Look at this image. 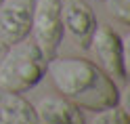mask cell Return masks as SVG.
Listing matches in <instances>:
<instances>
[{
	"mask_svg": "<svg viewBox=\"0 0 130 124\" xmlns=\"http://www.w3.org/2000/svg\"><path fill=\"white\" fill-rule=\"evenodd\" d=\"M46 74L51 76L59 95L69 99L80 109H107L120 105V86L96 63L80 57H53L46 61Z\"/></svg>",
	"mask_w": 130,
	"mask_h": 124,
	"instance_id": "obj_1",
	"label": "cell"
},
{
	"mask_svg": "<svg viewBox=\"0 0 130 124\" xmlns=\"http://www.w3.org/2000/svg\"><path fill=\"white\" fill-rule=\"evenodd\" d=\"M46 76V57L29 36L4 48L0 57V88L25 93Z\"/></svg>",
	"mask_w": 130,
	"mask_h": 124,
	"instance_id": "obj_2",
	"label": "cell"
},
{
	"mask_svg": "<svg viewBox=\"0 0 130 124\" xmlns=\"http://www.w3.org/2000/svg\"><path fill=\"white\" fill-rule=\"evenodd\" d=\"M29 36L48 59L57 57L65 36L61 19V0H34L31 2Z\"/></svg>",
	"mask_w": 130,
	"mask_h": 124,
	"instance_id": "obj_3",
	"label": "cell"
},
{
	"mask_svg": "<svg viewBox=\"0 0 130 124\" xmlns=\"http://www.w3.org/2000/svg\"><path fill=\"white\" fill-rule=\"evenodd\" d=\"M88 51L92 53L94 63L111 76L116 82H128V67H126V42L116 30L107 23H96L92 38L88 42Z\"/></svg>",
	"mask_w": 130,
	"mask_h": 124,
	"instance_id": "obj_4",
	"label": "cell"
},
{
	"mask_svg": "<svg viewBox=\"0 0 130 124\" xmlns=\"http://www.w3.org/2000/svg\"><path fill=\"white\" fill-rule=\"evenodd\" d=\"M31 2L29 0H4L0 4V44L4 48L29 36Z\"/></svg>",
	"mask_w": 130,
	"mask_h": 124,
	"instance_id": "obj_5",
	"label": "cell"
},
{
	"mask_svg": "<svg viewBox=\"0 0 130 124\" xmlns=\"http://www.w3.org/2000/svg\"><path fill=\"white\" fill-rule=\"evenodd\" d=\"M61 19L63 30L74 38V42L82 48H88V42L96 27V17L90 4L84 0H61Z\"/></svg>",
	"mask_w": 130,
	"mask_h": 124,
	"instance_id": "obj_6",
	"label": "cell"
},
{
	"mask_svg": "<svg viewBox=\"0 0 130 124\" xmlns=\"http://www.w3.org/2000/svg\"><path fill=\"white\" fill-rule=\"evenodd\" d=\"M40 124H86L84 114L63 95L42 97L34 105Z\"/></svg>",
	"mask_w": 130,
	"mask_h": 124,
	"instance_id": "obj_7",
	"label": "cell"
},
{
	"mask_svg": "<svg viewBox=\"0 0 130 124\" xmlns=\"http://www.w3.org/2000/svg\"><path fill=\"white\" fill-rule=\"evenodd\" d=\"M0 124H40L36 109L21 93L0 88Z\"/></svg>",
	"mask_w": 130,
	"mask_h": 124,
	"instance_id": "obj_8",
	"label": "cell"
},
{
	"mask_svg": "<svg viewBox=\"0 0 130 124\" xmlns=\"http://www.w3.org/2000/svg\"><path fill=\"white\" fill-rule=\"evenodd\" d=\"M88 124H130V116L124 107L113 105V107H107V109H99Z\"/></svg>",
	"mask_w": 130,
	"mask_h": 124,
	"instance_id": "obj_9",
	"label": "cell"
},
{
	"mask_svg": "<svg viewBox=\"0 0 130 124\" xmlns=\"http://www.w3.org/2000/svg\"><path fill=\"white\" fill-rule=\"evenodd\" d=\"M107 13L122 25H130V2L128 0H105Z\"/></svg>",
	"mask_w": 130,
	"mask_h": 124,
	"instance_id": "obj_10",
	"label": "cell"
},
{
	"mask_svg": "<svg viewBox=\"0 0 130 124\" xmlns=\"http://www.w3.org/2000/svg\"><path fill=\"white\" fill-rule=\"evenodd\" d=\"M2 53H4V46H2V44H0V57H2Z\"/></svg>",
	"mask_w": 130,
	"mask_h": 124,
	"instance_id": "obj_11",
	"label": "cell"
},
{
	"mask_svg": "<svg viewBox=\"0 0 130 124\" xmlns=\"http://www.w3.org/2000/svg\"><path fill=\"white\" fill-rule=\"evenodd\" d=\"M2 2H4V0H0V4H2Z\"/></svg>",
	"mask_w": 130,
	"mask_h": 124,
	"instance_id": "obj_12",
	"label": "cell"
}]
</instances>
